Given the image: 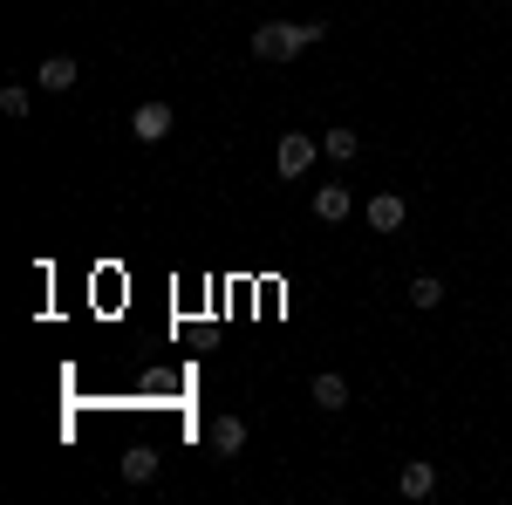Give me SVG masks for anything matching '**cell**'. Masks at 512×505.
Instances as JSON below:
<instances>
[{"label": "cell", "instance_id": "1", "mask_svg": "<svg viewBox=\"0 0 512 505\" xmlns=\"http://www.w3.org/2000/svg\"><path fill=\"white\" fill-rule=\"evenodd\" d=\"M328 35V21H260L253 28V55L260 62H294L301 48H315Z\"/></svg>", "mask_w": 512, "mask_h": 505}, {"label": "cell", "instance_id": "2", "mask_svg": "<svg viewBox=\"0 0 512 505\" xmlns=\"http://www.w3.org/2000/svg\"><path fill=\"white\" fill-rule=\"evenodd\" d=\"M171 103H137V110H130V137H137V144H164V137H171Z\"/></svg>", "mask_w": 512, "mask_h": 505}, {"label": "cell", "instance_id": "3", "mask_svg": "<svg viewBox=\"0 0 512 505\" xmlns=\"http://www.w3.org/2000/svg\"><path fill=\"white\" fill-rule=\"evenodd\" d=\"M308 164H315V137H301V130H294V137H280V151H274L280 178H301Z\"/></svg>", "mask_w": 512, "mask_h": 505}, {"label": "cell", "instance_id": "4", "mask_svg": "<svg viewBox=\"0 0 512 505\" xmlns=\"http://www.w3.org/2000/svg\"><path fill=\"white\" fill-rule=\"evenodd\" d=\"M396 492H403V499H417V505H424V499L437 492V465H431V458H410V465L396 471Z\"/></svg>", "mask_w": 512, "mask_h": 505}, {"label": "cell", "instance_id": "5", "mask_svg": "<svg viewBox=\"0 0 512 505\" xmlns=\"http://www.w3.org/2000/svg\"><path fill=\"white\" fill-rule=\"evenodd\" d=\"M41 89H48V96H69V89H76L82 82V69H76V55H48V62H41Z\"/></svg>", "mask_w": 512, "mask_h": 505}, {"label": "cell", "instance_id": "6", "mask_svg": "<svg viewBox=\"0 0 512 505\" xmlns=\"http://www.w3.org/2000/svg\"><path fill=\"white\" fill-rule=\"evenodd\" d=\"M403 219H410V205H403L396 192H376V198H369V226H376V233H403Z\"/></svg>", "mask_w": 512, "mask_h": 505}, {"label": "cell", "instance_id": "7", "mask_svg": "<svg viewBox=\"0 0 512 505\" xmlns=\"http://www.w3.org/2000/svg\"><path fill=\"white\" fill-rule=\"evenodd\" d=\"M349 212H355L349 185H321V192H315V219H321V226H342Z\"/></svg>", "mask_w": 512, "mask_h": 505}, {"label": "cell", "instance_id": "8", "mask_svg": "<svg viewBox=\"0 0 512 505\" xmlns=\"http://www.w3.org/2000/svg\"><path fill=\"white\" fill-rule=\"evenodd\" d=\"M308 396H315V410H328V417H335V410H349V383H342L335 369H321L315 383H308Z\"/></svg>", "mask_w": 512, "mask_h": 505}, {"label": "cell", "instance_id": "9", "mask_svg": "<svg viewBox=\"0 0 512 505\" xmlns=\"http://www.w3.org/2000/svg\"><path fill=\"white\" fill-rule=\"evenodd\" d=\"M246 451V417H212V458H239Z\"/></svg>", "mask_w": 512, "mask_h": 505}, {"label": "cell", "instance_id": "10", "mask_svg": "<svg viewBox=\"0 0 512 505\" xmlns=\"http://www.w3.org/2000/svg\"><path fill=\"white\" fill-rule=\"evenodd\" d=\"M117 471L130 478V485H151V478H158V451H151V444H130Z\"/></svg>", "mask_w": 512, "mask_h": 505}, {"label": "cell", "instance_id": "11", "mask_svg": "<svg viewBox=\"0 0 512 505\" xmlns=\"http://www.w3.org/2000/svg\"><path fill=\"white\" fill-rule=\"evenodd\" d=\"M321 151L335 157V164H349V157H362V130H349V123H335V130L321 137Z\"/></svg>", "mask_w": 512, "mask_h": 505}, {"label": "cell", "instance_id": "12", "mask_svg": "<svg viewBox=\"0 0 512 505\" xmlns=\"http://www.w3.org/2000/svg\"><path fill=\"white\" fill-rule=\"evenodd\" d=\"M410 308H444V280H437V273H417V280H410Z\"/></svg>", "mask_w": 512, "mask_h": 505}, {"label": "cell", "instance_id": "13", "mask_svg": "<svg viewBox=\"0 0 512 505\" xmlns=\"http://www.w3.org/2000/svg\"><path fill=\"white\" fill-rule=\"evenodd\" d=\"M28 103H35V96H28V82H7V89H0V117H28Z\"/></svg>", "mask_w": 512, "mask_h": 505}]
</instances>
